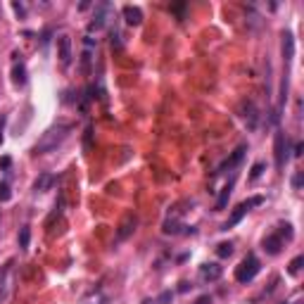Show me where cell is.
<instances>
[{"instance_id": "11", "label": "cell", "mask_w": 304, "mask_h": 304, "mask_svg": "<svg viewBox=\"0 0 304 304\" xmlns=\"http://www.w3.org/2000/svg\"><path fill=\"white\" fill-rule=\"evenodd\" d=\"M292 52H295V41H292V34H283V57L285 62L292 59Z\"/></svg>"}, {"instance_id": "8", "label": "cell", "mask_w": 304, "mask_h": 304, "mask_svg": "<svg viewBox=\"0 0 304 304\" xmlns=\"http://www.w3.org/2000/svg\"><path fill=\"white\" fill-rule=\"evenodd\" d=\"M133 231H135V216L133 214H126V219L121 221V226L117 231V240H126Z\"/></svg>"}, {"instance_id": "2", "label": "cell", "mask_w": 304, "mask_h": 304, "mask_svg": "<svg viewBox=\"0 0 304 304\" xmlns=\"http://www.w3.org/2000/svg\"><path fill=\"white\" fill-rule=\"evenodd\" d=\"M259 269H262V266H259V259L252 257V254H247L245 259L240 262V266L236 269V280L238 283H250V280L259 273Z\"/></svg>"}, {"instance_id": "27", "label": "cell", "mask_w": 304, "mask_h": 304, "mask_svg": "<svg viewBox=\"0 0 304 304\" xmlns=\"http://www.w3.org/2000/svg\"><path fill=\"white\" fill-rule=\"evenodd\" d=\"M143 304H155V302H150V299H145V302Z\"/></svg>"}, {"instance_id": "25", "label": "cell", "mask_w": 304, "mask_h": 304, "mask_svg": "<svg viewBox=\"0 0 304 304\" xmlns=\"http://www.w3.org/2000/svg\"><path fill=\"white\" fill-rule=\"evenodd\" d=\"M0 167H3V169H8V167H10V157H3V160H0Z\"/></svg>"}, {"instance_id": "26", "label": "cell", "mask_w": 304, "mask_h": 304, "mask_svg": "<svg viewBox=\"0 0 304 304\" xmlns=\"http://www.w3.org/2000/svg\"><path fill=\"white\" fill-rule=\"evenodd\" d=\"M3 121H5V119L0 117V131H3ZM0 143H3V133H0Z\"/></svg>"}, {"instance_id": "17", "label": "cell", "mask_w": 304, "mask_h": 304, "mask_svg": "<svg viewBox=\"0 0 304 304\" xmlns=\"http://www.w3.org/2000/svg\"><path fill=\"white\" fill-rule=\"evenodd\" d=\"M29 238H31V233H29V226H24L22 231H19V247H29Z\"/></svg>"}, {"instance_id": "10", "label": "cell", "mask_w": 304, "mask_h": 304, "mask_svg": "<svg viewBox=\"0 0 304 304\" xmlns=\"http://www.w3.org/2000/svg\"><path fill=\"white\" fill-rule=\"evenodd\" d=\"M280 247H283V240H280V236H269L264 238V250L269 254H278Z\"/></svg>"}, {"instance_id": "13", "label": "cell", "mask_w": 304, "mask_h": 304, "mask_svg": "<svg viewBox=\"0 0 304 304\" xmlns=\"http://www.w3.org/2000/svg\"><path fill=\"white\" fill-rule=\"evenodd\" d=\"M12 81L17 86H24L26 84V69L24 64H15V69H12Z\"/></svg>"}, {"instance_id": "16", "label": "cell", "mask_w": 304, "mask_h": 304, "mask_svg": "<svg viewBox=\"0 0 304 304\" xmlns=\"http://www.w3.org/2000/svg\"><path fill=\"white\" fill-rule=\"evenodd\" d=\"M302 264H304V257H295V259H292V262H290V276H297V273H299V269H302Z\"/></svg>"}, {"instance_id": "23", "label": "cell", "mask_w": 304, "mask_h": 304, "mask_svg": "<svg viewBox=\"0 0 304 304\" xmlns=\"http://www.w3.org/2000/svg\"><path fill=\"white\" fill-rule=\"evenodd\" d=\"M302 152H304V145H302V143H297V147H295V157H299Z\"/></svg>"}, {"instance_id": "19", "label": "cell", "mask_w": 304, "mask_h": 304, "mask_svg": "<svg viewBox=\"0 0 304 304\" xmlns=\"http://www.w3.org/2000/svg\"><path fill=\"white\" fill-rule=\"evenodd\" d=\"M262 171H264V164H262V162H257V164L252 167V174H250V178H252V181H257V178L262 176Z\"/></svg>"}, {"instance_id": "1", "label": "cell", "mask_w": 304, "mask_h": 304, "mask_svg": "<svg viewBox=\"0 0 304 304\" xmlns=\"http://www.w3.org/2000/svg\"><path fill=\"white\" fill-rule=\"evenodd\" d=\"M69 131H71V126H69V124H57V126L48 128V131L41 135V140L36 143L34 152H36V155H43V152L55 150V147H57V145L69 135Z\"/></svg>"}, {"instance_id": "18", "label": "cell", "mask_w": 304, "mask_h": 304, "mask_svg": "<svg viewBox=\"0 0 304 304\" xmlns=\"http://www.w3.org/2000/svg\"><path fill=\"white\" fill-rule=\"evenodd\" d=\"M228 195H231V183H228V186L223 188V193H221V197H219V204H216V207H219V209H223V207H226V200H228Z\"/></svg>"}, {"instance_id": "3", "label": "cell", "mask_w": 304, "mask_h": 304, "mask_svg": "<svg viewBox=\"0 0 304 304\" xmlns=\"http://www.w3.org/2000/svg\"><path fill=\"white\" fill-rule=\"evenodd\" d=\"M264 202V197H252V200H247V202H243V204H238L236 209H233V214H231V219L223 223V231H228V228H233L238 223V221L245 216L247 211L252 209V207H257V204H262Z\"/></svg>"}, {"instance_id": "4", "label": "cell", "mask_w": 304, "mask_h": 304, "mask_svg": "<svg viewBox=\"0 0 304 304\" xmlns=\"http://www.w3.org/2000/svg\"><path fill=\"white\" fill-rule=\"evenodd\" d=\"M273 152H276V169H283L285 167V160H287V140H285V133H276V140H273Z\"/></svg>"}, {"instance_id": "12", "label": "cell", "mask_w": 304, "mask_h": 304, "mask_svg": "<svg viewBox=\"0 0 304 304\" xmlns=\"http://www.w3.org/2000/svg\"><path fill=\"white\" fill-rule=\"evenodd\" d=\"M243 155H245V145H240V147H238V150L233 152V157H231V160H228L226 164L221 167V169H219V174H221V171H226V169H233V167H236L238 162L243 160Z\"/></svg>"}, {"instance_id": "21", "label": "cell", "mask_w": 304, "mask_h": 304, "mask_svg": "<svg viewBox=\"0 0 304 304\" xmlns=\"http://www.w3.org/2000/svg\"><path fill=\"white\" fill-rule=\"evenodd\" d=\"M171 302V292H162L160 295V304H169Z\"/></svg>"}, {"instance_id": "5", "label": "cell", "mask_w": 304, "mask_h": 304, "mask_svg": "<svg viewBox=\"0 0 304 304\" xmlns=\"http://www.w3.org/2000/svg\"><path fill=\"white\" fill-rule=\"evenodd\" d=\"M10 278H12V262H8L3 269H0V302H3L10 292Z\"/></svg>"}, {"instance_id": "15", "label": "cell", "mask_w": 304, "mask_h": 304, "mask_svg": "<svg viewBox=\"0 0 304 304\" xmlns=\"http://www.w3.org/2000/svg\"><path fill=\"white\" fill-rule=\"evenodd\" d=\"M216 254H219L221 259H226V257L233 254V245H231V243H221V245L216 247Z\"/></svg>"}, {"instance_id": "22", "label": "cell", "mask_w": 304, "mask_h": 304, "mask_svg": "<svg viewBox=\"0 0 304 304\" xmlns=\"http://www.w3.org/2000/svg\"><path fill=\"white\" fill-rule=\"evenodd\" d=\"M292 186H295V188H299V186H302V174H297V176L292 178Z\"/></svg>"}, {"instance_id": "7", "label": "cell", "mask_w": 304, "mask_h": 304, "mask_svg": "<svg viewBox=\"0 0 304 304\" xmlns=\"http://www.w3.org/2000/svg\"><path fill=\"white\" fill-rule=\"evenodd\" d=\"M221 273H223V269H221L219 264H202V266H200L202 280H219Z\"/></svg>"}, {"instance_id": "24", "label": "cell", "mask_w": 304, "mask_h": 304, "mask_svg": "<svg viewBox=\"0 0 304 304\" xmlns=\"http://www.w3.org/2000/svg\"><path fill=\"white\" fill-rule=\"evenodd\" d=\"M195 304H211V299H209V297H207V295H204V297H200V299H197V302H195Z\"/></svg>"}, {"instance_id": "20", "label": "cell", "mask_w": 304, "mask_h": 304, "mask_svg": "<svg viewBox=\"0 0 304 304\" xmlns=\"http://www.w3.org/2000/svg\"><path fill=\"white\" fill-rule=\"evenodd\" d=\"M8 200H10V186L0 183V202H8Z\"/></svg>"}, {"instance_id": "9", "label": "cell", "mask_w": 304, "mask_h": 304, "mask_svg": "<svg viewBox=\"0 0 304 304\" xmlns=\"http://www.w3.org/2000/svg\"><path fill=\"white\" fill-rule=\"evenodd\" d=\"M124 19H126L131 26H138L140 22H143V12H140V8L126 5V8H124Z\"/></svg>"}, {"instance_id": "6", "label": "cell", "mask_w": 304, "mask_h": 304, "mask_svg": "<svg viewBox=\"0 0 304 304\" xmlns=\"http://www.w3.org/2000/svg\"><path fill=\"white\" fill-rule=\"evenodd\" d=\"M59 59H62V67H69L71 62V41L69 36H59Z\"/></svg>"}, {"instance_id": "14", "label": "cell", "mask_w": 304, "mask_h": 304, "mask_svg": "<svg viewBox=\"0 0 304 304\" xmlns=\"http://www.w3.org/2000/svg\"><path fill=\"white\" fill-rule=\"evenodd\" d=\"M52 183V176L50 174H43L41 178H38V181H36V193H43V190H48V186H50Z\"/></svg>"}]
</instances>
